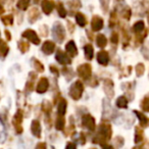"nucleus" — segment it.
Listing matches in <instances>:
<instances>
[{
    "mask_svg": "<svg viewBox=\"0 0 149 149\" xmlns=\"http://www.w3.org/2000/svg\"><path fill=\"white\" fill-rule=\"evenodd\" d=\"M83 91H84L83 84L80 81H77V82H74L72 85V87H70V94L74 100H79L80 98H81L82 94H83Z\"/></svg>",
    "mask_w": 149,
    "mask_h": 149,
    "instance_id": "1",
    "label": "nucleus"
},
{
    "mask_svg": "<svg viewBox=\"0 0 149 149\" xmlns=\"http://www.w3.org/2000/svg\"><path fill=\"white\" fill-rule=\"evenodd\" d=\"M23 37L24 38H27L30 42L32 43H35V44H39L40 43V39L39 37L37 36L36 32H34L33 30H27V31L24 32L23 34Z\"/></svg>",
    "mask_w": 149,
    "mask_h": 149,
    "instance_id": "2",
    "label": "nucleus"
},
{
    "mask_svg": "<svg viewBox=\"0 0 149 149\" xmlns=\"http://www.w3.org/2000/svg\"><path fill=\"white\" fill-rule=\"evenodd\" d=\"M78 72L83 79H88L91 76V66L89 64H83L78 68Z\"/></svg>",
    "mask_w": 149,
    "mask_h": 149,
    "instance_id": "3",
    "label": "nucleus"
},
{
    "mask_svg": "<svg viewBox=\"0 0 149 149\" xmlns=\"http://www.w3.org/2000/svg\"><path fill=\"white\" fill-rule=\"evenodd\" d=\"M82 123H83L84 126L89 129V130L93 131L94 129H95V120H94V118H92L90 114H85V116L82 118Z\"/></svg>",
    "mask_w": 149,
    "mask_h": 149,
    "instance_id": "4",
    "label": "nucleus"
},
{
    "mask_svg": "<svg viewBox=\"0 0 149 149\" xmlns=\"http://www.w3.org/2000/svg\"><path fill=\"white\" fill-rule=\"evenodd\" d=\"M99 135L104 139H109L110 136H111V129H110L109 125H101L99 127Z\"/></svg>",
    "mask_w": 149,
    "mask_h": 149,
    "instance_id": "5",
    "label": "nucleus"
},
{
    "mask_svg": "<svg viewBox=\"0 0 149 149\" xmlns=\"http://www.w3.org/2000/svg\"><path fill=\"white\" fill-rule=\"evenodd\" d=\"M53 36L58 42H61L64 39V30L61 27V25H56L53 28Z\"/></svg>",
    "mask_w": 149,
    "mask_h": 149,
    "instance_id": "6",
    "label": "nucleus"
},
{
    "mask_svg": "<svg viewBox=\"0 0 149 149\" xmlns=\"http://www.w3.org/2000/svg\"><path fill=\"white\" fill-rule=\"evenodd\" d=\"M42 10L44 11V13L49 15L52 11V9L54 8V2L52 0H43L41 3Z\"/></svg>",
    "mask_w": 149,
    "mask_h": 149,
    "instance_id": "7",
    "label": "nucleus"
},
{
    "mask_svg": "<svg viewBox=\"0 0 149 149\" xmlns=\"http://www.w3.org/2000/svg\"><path fill=\"white\" fill-rule=\"evenodd\" d=\"M102 27H103V21H102V19H100L99 17H94L91 22L92 30L97 32V31H99V30H101Z\"/></svg>",
    "mask_w": 149,
    "mask_h": 149,
    "instance_id": "8",
    "label": "nucleus"
},
{
    "mask_svg": "<svg viewBox=\"0 0 149 149\" xmlns=\"http://www.w3.org/2000/svg\"><path fill=\"white\" fill-rule=\"evenodd\" d=\"M65 50H66V53H68L70 57H74V55H77L78 54L77 47H76V44H74V41H70L68 44H66Z\"/></svg>",
    "mask_w": 149,
    "mask_h": 149,
    "instance_id": "9",
    "label": "nucleus"
},
{
    "mask_svg": "<svg viewBox=\"0 0 149 149\" xmlns=\"http://www.w3.org/2000/svg\"><path fill=\"white\" fill-rule=\"evenodd\" d=\"M48 87H49V83H48V80L46 78H42L39 81L37 86V92L38 93H44V92L47 91Z\"/></svg>",
    "mask_w": 149,
    "mask_h": 149,
    "instance_id": "10",
    "label": "nucleus"
},
{
    "mask_svg": "<svg viewBox=\"0 0 149 149\" xmlns=\"http://www.w3.org/2000/svg\"><path fill=\"white\" fill-rule=\"evenodd\" d=\"M55 49V44L52 41H46L44 42L43 46H42V51L45 54H51Z\"/></svg>",
    "mask_w": 149,
    "mask_h": 149,
    "instance_id": "11",
    "label": "nucleus"
},
{
    "mask_svg": "<svg viewBox=\"0 0 149 149\" xmlns=\"http://www.w3.org/2000/svg\"><path fill=\"white\" fill-rule=\"evenodd\" d=\"M56 60L61 64H68L70 63V59L66 56V54L64 52L58 50V52L56 53Z\"/></svg>",
    "mask_w": 149,
    "mask_h": 149,
    "instance_id": "12",
    "label": "nucleus"
},
{
    "mask_svg": "<svg viewBox=\"0 0 149 149\" xmlns=\"http://www.w3.org/2000/svg\"><path fill=\"white\" fill-rule=\"evenodd\" d=\"M97 60L100 64L102 65H106L109 61V58H108V54L106 51H100L97 54Z\"/></svg>",
    "mask_w": 149,
    "mask_h": 149,
    "instance_id": "13",
    "label": "nucleus"
},
{
    "mask_svg": "<svg viewBox=\"0 0 149 149\" xmlns=\"http://www.w3.org/2000/svg\"><path fill=\"white\" fill-rule=\"evenodd\" d=\"M32 133L34 136L40 138L41 137V125L38 120H34L32 123Z\"/></svg>",
    "mask_w": 149,
    "mask_h": 149,
    "instance_id": "14",
    "label": "nucleus"
},
{
    "mask_svg": "<svg viewBox=\"0 0 149 149\" xmlns=\"http://www.w3.org/2000/svg\"><path fill=\"white\" fill-rule=\"evenodd\" d=\"M57 111H58V113H59L60 116H63V114L65 113V111H66V102H65V100L61 99L59 101L58 106H57Z\"/></svg>",
    "mask_w": 149,
    "mask_h": 149,
    "instance_id": "15",
    "label": "nucleus"
},
{
    "mask_svg": "<svg viewBox=\"0 0 149 149\" xmlns=\"http://www.w3.org/2000/svg\"><path fill=\"white\" fill-rule=\"evenodd\" d=\"M8 46L6 45L4 41H0V56L1 57H4L6 56L7 52H8Z\"/></svg>",
    "mask_w": 149,
    "mask_h": 149,
    "instance_id": "16",
    "label": "nucleus"
},
{
    "mask_svg": "<svg viewBox=\"0 0 149 149\" xmlns=\"http://www.w3.org/2000/svg\"><path fill=\"white\" fill-rule=\"evenodd\" d=\"M106 44H107V39L105 38V36L102 35V34H99V35L97 36V45L99 46V47L103 48L106 46Z\"/></svg>",
    "mask_w": 149,
    "mask_h": 149,
    "instance_id": "17",
    "label": "nucleus"
},
{
    "mask_svg": "<svg viewBox=\"0 0 149 149\" xmlns=\"http://www.w3.org/2000/svg\"><path fill=\"white\" fill-rule=\"evenodd\" d=\"M84 50H85L86 58L87 59H92V57H93V47L90 44H88V45H86L84 47Z\"/></svg>",
    "mask_w": 149,
    "mask_h": 149,
    "instance_id": "18",
    "label": "nucleus"
},
{
    "mask_svg": "<svg viewBox=\"0 0 149 149\" xmlns=\"http://www.w3.org/2000/svg\"><path fill=\"white\" fill-rule=\"evenodd\" d=\"M116 105L120 108H127V106H128V100H127L126 97H124V96H120V97H118V99L116 100Z\"/></svg>",
    "mask_w": 149,
    "mask_h": 149,
    "instance_id": "19",
    "label": "nucleus"
},
{
    "mask_svg": "<svg viewBox=\"0 0 149 149\" xmlns=\"http://www.w3.org/2000/svg\"><path fill=\"white\" fill-rule=\"evenodd\" d=\"M135 113L137 114V116H138V118H139V120H140V124H141V126L142 127H146L147 126V124H148V118H146V116H144L143 113H140L139 111H135Z\"/></svg>",
    "mask_w": 149,
    "mask_h": 149,
    "instance_id": "20",
    "label": "nucleus"
},
{
    "mask_svg": "<svg viewBox=\"0 0 149 149\" xmlns=\"http://www.w3.org/2000/svg\"><path fill=\"white\" fill-rule=\"evenodd\" d=\"M76 21H77V23L79 24L81 27H84V26L86 25V17L84 15H82V13H77L76 15Z\"/></svg>",
    "mask_w": 149,
    "mask_h": 149,
    "instance_id": "21",
    "label": "nucleus"
},
{
    "mask_svg": "<svg viewBox=\"0 0 149 149\" xmlns=\"http://www.w3.org/2000/svg\"><path fill=\"white\" fill-rule=\"evenodd\" d=\"M29 4H30V0H19V2H17V6L19 9H22V10H26L28 8V6H29Z\"/></svg>",
    "mask_w": 149,
    "mask_h": 149,
    "instance_id": "22",
    "label": "nucleus"
},
{
    "mask_svg": "<svg viewBox=\"0 0 149 149\" xmlns=\"http://www.w3.org/2000/svg\"><path fill=\"white\" fill-rule=\"evenodd\" d=\"M133 29H134V31L136 32V33H140V32L143 31V29H144V23H143L142 21L137 22L134 25V27H133Z\"/></svg>",
    "mask_w": 149,
    "mask_h": 149,
    "instance_id": "23",
    "label": "nucleus"
},
{
    "mask_svg": "<svg viewBox=\"0 0 149 149\" xmlns=\"http://www.w3.org/2000/svg\"><path fill=\"white\" fill-rule=\"evenodd\" d=\"M141 107H142V109L145 110V111H149V95L146 96V97L143 99L142 103H141Z\"/></svg>",
    "mask_w": 149,
    "mask_h": 149,
    "instance_id": "24",
    "label": "nucleus"
},
{
    "mask_svg": "<svg viewBox=\"0 0 149 149\" xmlns=\"http://www.w3.org/2000/svg\"><path fill=\"white\" fill-rule=\"evenodd\" d=\"M63 128H64V118L62 116H60L56 120V129L57 130H62Z\"/></svg>",
    "mask_w": 149,
    "mask_h": 149,
    "instance_id": "25",
    "label": "nucleus"
},
{
    "mask_svg": "<svg viewBox=\"0 0 149 149\" xmlns=\"http://www.w3.org/2000/svg\"><path fill=\"white\" fill-rule=\"evenodd\" d=\"M2 22H3V23H4L6 26L11 25V24H13V15H6V17H2Z\"/></svg>",
    "mask_w": 149,
    "mask_h": 149,
    "instance_id": "26",
    "label": "nucleus"
},
{
    "mask_svg": "<svg viewBox=\"0 0 149 149\" xmlns=\"http://www.w3.org/2000/svg\"><path fill=\"white\" fill-rule=\"evenodd\" d=\"M143 139V134H142V131H139V128L136 129V137H135V142L138 143L140 141H142Z\"/></svg>",
    "mask_w": 149,
    "mask_h": 149,
    "instance_id": "27",
    "label": "nucleus"
},
{
    "mask_svg": "<svg viewBox=\"0 0 149 149\" xmlns=\"http://www.w3.org/2000/svg\"><path fill=\"white\" fill-rule=\"evenodd\" d=\"M57 11H58V13H59V15L61 17H64L66 15V10L64 9V7H63V5L61 4V3H59L58 4V9H57Z\"/></svg>",
    "mask_w": 149,
    "mask_h": 149,
    "instance_id": "28",
    "label": "nucleus"
},
{
    "mask_svg": "<svg viewBox=\"0 0 149 149\" xmlns=\"http://www.w3.org/2000/svg\"><path fill=\"white\" fill-rule=\"evenodd\" d=\"M19 49L22 50V52H25V51H27V50L29 49V44L26 43V42L19 41Z\"/></svg>",
    "mask_w": 149,
    "mask_h": 149,
    "instance_id": "29",
    "label": "nucleus"
},
{
    "mask_svg": "<svg viewBox=\"0 0 149 149\" xmlns=\"http://www.w3.org/2000/svg\"><path fill=\"white\" fill-rule=\"evenodd\" d=\"M137 70V74H138V76H141V74L144 72V65H143L142 63L138 64V65H137V70Z\"/></svg>",
    "mask_w": 149,
    "mask_h": 149,
    "instance_id": "30",
    "label": "nucleus"
},
{
    "mask_svg": "<svg viewBox=\"0 0 149 149\" xmlns=\"http://www.w3.org/2000/svg\"><path fill=\"white\" fill-rule=\"evenodd\" d=\"M35 64H36V66H35V68L38 70V72H43L44 70V68H43V65H42L41 63H40L39 61H37V60H35Z\"/></svg>",
    "mask_w": 149,
    "mask_h": 149,
    "instance_id": "31",
    "label": "nucleus"
},
{
    "mask_svg": "<svg viewBox=\"0 0 149 149\" xmlns=\"http://www.w3.org/2000/svg\"><path fill=\"white\" fill-rule=\"evenodd\" d=\"M130 15H131V10L129 8H127L126 9V11L125 13H123V17H125V19H130Z\"/></svg>",
    "mask_w": 149,
    "mask_h": 149,
    "instance_id": "32",
    "label": "nucleus"
},
{
    "mask_svg": "<svg viewBox=\"0 0 149 149\" xmlns=\"http://www.w3.org/2000/svg\"><path fill=\"white\" fill-rule=\"evenodd\" d=\"M36 149H46V145L45 143H39L36 147Z\"/></svg>",
    "mask_w": 149,
    "mask_h": 149,
    "instance_id": "33",
    "label": "nucleus"
},
{
    "mask_svg": "<svg viewBox=\"0 0 149 149\" xmlns=\"http://www.w3.org/2000/svg\"><path fill=\"white\" fill-rule=\"evenodd\" d=\"M65 149H76V145L72 144V143H68V144L66 145Z\"/></svg>",
    "mask_w": 149,
    "mask_h": 149,
    "instance_id": "34",
    "label": "nucleus"
},
{
    "mask_svg": "<svg viewBox=\"0 0 149 149\" xmlns=\"http://www.w3.org/2000/svg\"><path fill=\"white\" fill-rule=\"evenodd\" d=\"M111 41H112V43H116V42H118V35H116V34H113V35H112Z\"/></svg>",
    "mask_w": 149,
    "mask_h": 149,
    "instance_id": "35",
    "label": "nucleus"
},
{
    "mask_svg": "<svg viewBox=\"0 0 149 149\" xmlns=\"http://www.w3.org/2000/svg\"><path fill=\"white\" fill-rule=\"evenodd\" d=\"M5 34H6V38H7V40H10V38H11L10 33H8V32H7V31H5Z\"/></svg>",
    "mask_w": 149,
    "mask_h": 149,
    "instance_id": "36",
    "label": "nucleus"
},
{
    "mask_svg": "<svg viewBox=\"0 0 149 149\" xmlns=\"http://www.w3.org/2000/svg\"><path fill=\"white\" fill-rule=\"evenodd\" d=\"M4 13V9H3V7H2V5L0 4V15H2V13Z\"/></svg>",
    "mask_w": 149,
    "mask_h": 149,
    "instance_id": "37",
    "label": "nucleus"
},
{
    "mask_svg": "<svg viewBox=\"0 0 149 149\" xmlns=\"http://www.w3.org/2000/svg\"><path fill=\"white\" fill-rule=\"evenodd\" d=\"M103 149H113V148H112L111 146H105V147H104Z\"/></svg>",
    "mask_w": 149,
    "mask_h": 149,
    "instance_id": "38",
    "label": "nucleus"
},
{
    "mask_svg": "<svg viewBox=\"0 0 149 149\" xmlns=\"http://www.w3.org/2000/svg\"><path fill=\"white\" fill-rule=\"evenodd\" d=\"M134 149H142V148H138V147H136V148H134Z\"/></svg>",
    "mask_w": 149,
    "mask_h": 149,
    "instance_id": "39",
    "label": "nucleus"
}]
</instances>
